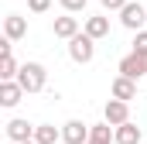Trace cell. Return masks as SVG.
I'll list each match as a JSON object with an SVG mask.
<instances>
[{"instance_id":"obj_10","label":"cell","mask_w":147,"mask_h":144,"mask_svg":"<svg viewBox=\"0 0 147 144\" xmlns=\"http://www.w3.org/2000/svg\"><path fill=\"white\" fill-rule=\"evenodd\" d=\"M3 35L10 38V41H21V38L28 35V21L21 14H7L3 17Z\"/></svg>"},{"instance_id":"obj_14","label":"cell","mask_w":147,"mask_h":144,"mask_svg":"<svg viewBox=\"0 0 147 144\" xmlns=\"http://www.w3.org/2000/svg\"><path fill=\"white\" fill-rule=\"evenodd\" d=\"M34 141L38 144H55V141H62V130L55 124H38L34 127Z\"/></svg>"},{"instance_id":"obj_15","label":"cell","mask_w":147,"mask_h":144,"mask_svg":"<svg viewBox=\"0 0 147 144\" xmlns=\"http://www.w3.org/2000/svg\"><path fill=\"white\" fill-rule=\"evenodd\" d=\"M86 35L96 38V41L106 38L110 35V21H106V17H86Z\"/></svg>"},{"instance_id":"obj_2","label":"cell","mask_w":147,"mask_h":144,"mask_svg":"<svg viewBox=\"0 0 147 144\" xmlns=\"http://www.w3.org/2000/svg\"><path fill=\"white\" fill-rule=\"evenodd\" d=\"M92 55H96V38H89L86 31L75 35V38H69V58H72L75 65H89Z\"/></svg>"},{"instance_id":"obj_17","label":"cell","mask_w":147,"mask_h":144,"mask_svg":"<svg viewBox=\"0 0 147 144\" xmlns=\"http://www.w3.org/2000/svg\"><path fill=\"white\" fill-rule=\"evenodd\" d=\"M48 7H51V0H28V10L31 14H45Z\"/></svg>"},{"instance_id":"obj_20","label":"cell","mask_w":147,"mask_h":144,"mask_svg":"<svg viewBox=\"0 0 147 144\" xmlns=\"http://www.w3.org/2000/svg\"><path fill=\"white\" fill-rule=\"evenodd\" d=\"M99 3H103L106 10H123V7H127V0H99Z\"/></svg>"},{"instance_id":"obj_5","label":"cell","mask_w":147,"mask_h":144,"mask_svg":"<svg viewBox=\"0 0 147 144\" xmlns=\"http://www.w3.org/2000/svg\"><path fill=\"white\" fill-rule=\"evenodd\" d=\"M120 21H123V28H130V31H144L147 10L140 7V3H134V0H127V7L120 10Z\"/></svg>"},{"instance_id":"obj_7","label":"cell","mask_w":147,"mask_h":144,"mask_svg":"<svg viewBox=\"0 0 147 144\" xmlns=\"http://www.w3.org/2000/svg\"><path fill=\"white\" fill-rule=\"evenodd\" d=\"M89 124H82V120H69L65 127H62V141L65 144H86L89 141Z\"/></svg>"},{"instance_id":"obj_11","label":"cell","mask_w":147,"mask_h":144,"mask_svg":"<svg viewBox=\"0 0 147 144\" xmlns=\"http://www.w3.org/2000/svg\"><path fill=\"white\" fill-rule=\"evenodd\" d=\"M7 137H10V141H31V137H34V127H31V124H28V120H21V117H17V120H10V124H7Z\"/></svg>"},{"instance_id":"obj_13","label":"cell","mask_w":147,"mask_h":144,"mask_svg":"<svg viewBox=\"0 0 147 144\" xmlns=\"http://www.w3.org/2000/svg\"><path fill=\"white\" fill-rule=\"evenodd\" d=\"M79 35V21H75V17H69V14H65V17H55V38H65V41H69V38H75Z\"/></svg>"},{"instance_id":"obj_19","label":"cell","mask_w":147,"mask_h":144,"mask_svg":"<svg viewBox=\"0 0 147 144\" xmlns=\"http://www.w3.org/2000/svg\"><path fill=\"white\" fill-rule=\"evenodd\" d=\"M134 52L147 55V31H137V38H134Z\"/></svg>"},{"instance_id":"obj_3","label":"cell","mask_w":147,"mask_h":144,"mask_svg":"<svg viewBox=\"0 0 147 144\" xmlns=\"http://www.w3.org/2000/svg\"><path fill=\"white\" fill-rule=\"evenodd\" d=\"M120 75H130V79L147 75V55H140V52L123 55V58H120Z\"/></svg>"},{"instance_id":"obj_18","label":"cell","mask_w":147,"mask_h":144,"mask_svg":"<svg viewBox=\"0 0 147 144\" xmlns=\"http://www.w3.org/2000/svg\"><path fill=\"white\" fill-rule=\"evenodd\" d=\"M69 14H79V10H86V0H58Z\"/></svg>"},{"instance_id":"obj_6","label":"cell","mask_w":147,"mask_h":144,"mask_svg":"<svg viewBox=\"0 0 147 144\" xmlns=\"http://www.w3.org/2000/svg\"><path fill=\"white\" fill-rule=\"evenodd\" d=\"M21 96H24V86L17 79H0V107H7V110L17 107Z\"/></svg>"},{"instance_id":"obj_16","label":"cell","mask_w":147,"mask_h":144,"mask_svg":"<svg viewBox=\"0 0 147 144\" xmlns=\"http://www.w3.org/2000/svg\"><path fill=\"white\" fill-rule=\"evenodd\" d=\"M21 65L14 62V52H0V79H17Z\"/></svg>"},{"instance_id":"obj_9","label":"cell","mask_w":147,"mask_h":144,"mask_svg":"<svg viewBox=\"0 0 147 144\" xmlns=\"http://www.w3.org/2000/svg\"><path fill=\"white\" fill-rule=\"evenodd\" d=\"M86 144H116V127H113L110 120H103V124H92V130H89V141Z\"/></svg>"},{"instance_id":"obj_21","label":"cell","mask_w":147,"mask_h":144,"mask_svg":"<svg viewBox=\"0 0 147 144\" xmlns=\"http://www.w3.org/2000/svg\"><path fill=\"white\" fill-rule=\"evenodd\" d=\"M21 144H38V141H34V137H31V141H21Z\"/></svg>"},{"instance_id":"obj_1","label":"cell","mask_w":147,"mask_h":144,"mask_svg":"<svg viewBox=\"0 0 147 144\" xmlns=\"http://www.w3.org/2000/svg\"><path fill=\"white\" fill-rule=\"evenodd\" d=\"M17 82L24 86V93H41L45 82H48V72H45L41 62H24L21 72H17Z\"/></svg>"},{"instance_id":"obj_8","label":"cell","mask_w":147,"mask_h":144,"mask_svg":"<svg viewBox=\"0 0 147 144\" xmlns=\"http://www.w3.org/2000/svg\"><path fill=\"white\" fill-rule=\"evenodd\" d=\"M110 93L116 96V100H137V79H130V75H116L113 79V86H110Z\"/></svg>"},{"instance_id":"obj_12","label":"cell","mask_w":147,"mask_h":144,"mask_svg":"<svg viewBox=\"0 0 147 144\" xmlns=\"http://www.w3.org/2000/svg\"><path fill=\"white\" fill-rule=\"evenodd\" d=\"M140 137H144V134H140V127H137V124H130V120L116 127V144H140Z\"/></svg>"},{"instance_id":"obj_4","label":"cell","mask_w":147,"mask_h":144,"mask_svg":"<svg viewBox=\"0 0 147 144\" xmlns=\"http://www.w3.org/2000/svg\"><path fill=\"white\" fill-rule=\"evenodd\" d=\"M103 120H110L113 127H120V124H127L130 120V103L127 100H106V107H103Z\"/></svg>"}]
</instances>
